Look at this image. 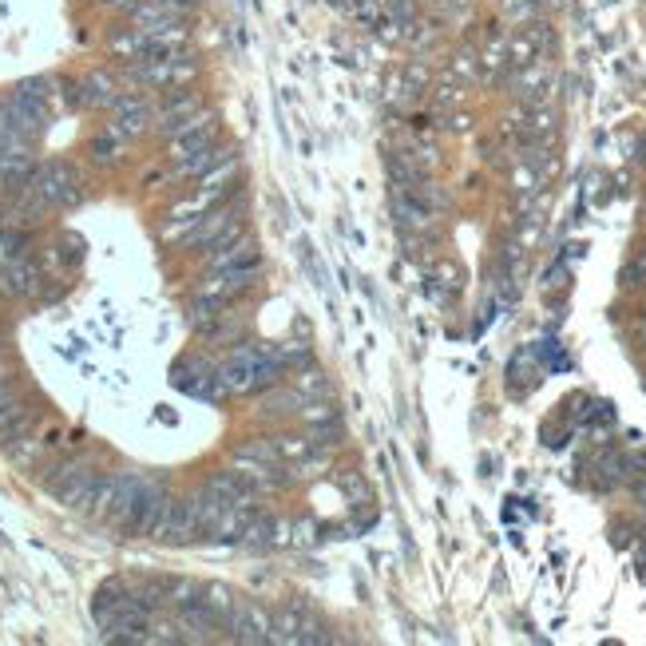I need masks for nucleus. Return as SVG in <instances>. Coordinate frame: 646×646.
I'll return each mask as SVG.
<instances>
[{
  "instance_id": "6e6552de",
  "label": "nucleus",
  "mask_w": 646,
  "mask_h": 646,
  "mask_svg": "<svg viewBox=\"0 0 646 646\" xmlns=\"http://www.w3.org/2000/svg\"><path fill=\"white\" fill-rule=\"evenodd\" d=\"M218 119L215 123H207V127H199V131H191V135H183V139H171L167 143V159L179 167V163H187L191 155H199V151H207V147H218Z\"/></svg>"
},
{
  "instance_id": "2eb2a0df",
  "label": "nucleus",
  "mask_w": 646,
  "mask_h": 646,
  "mask_svg": "<svg viewBox=\"0 0 646 646\" xmlns=\"http://www.w3.org/2000/svg\"><path fill=\"white\" fill-rule=\"evenodd\" d=\"M333 484H341L353 500H365V496H369V488H365V480H361L357 472H337V476H333Z\"/></svg>"
},
{
  "instance_id": "f03ea898",
  "label": "nucleus",
  "mask_w": 646,
  "mask_h": 646,
  "mask_svg": "<svg viewBox=\"0 0 646 646\" xmlns=\"http://www.w3.org/2000/svg\"><path fill=\"white\" fill-rule=\"evenodd\" d=\"M171 500H175V496H167V488H163L159 480H147L143 492L135 496V504H131V512H127V520H123L119 532H123V536H135V539H155L163 516H167V508H171Z\"/></svg>"
},
{
  "instance_id": "39448f33",
  "label": "nucleus",
  "mask_w": 646,
  "mask_h": 646,
  "mask_svg": "<svg viewBox=\"0 0 646 646\" xmlns=\"http://www.w3.org/2000/svg\"><path fill=\"white\" fill-rule=\"evenodd\" d=\"M230 643H246V646H258V643H270V611L254 599H238L234 607V619H230Z\"/></svg>"
},
{
  "instance_id": "7ed1b4c3",
  "label": "nucleus",
  "mask_w": 646,
  "mask_h": 646,
  "mask_svg": "<svg viewBox=\"0 0 646 646\" xmlns=\"http://www.w3.org/2000/svg\"><path fill=\"white\" fill-rule=\"evenodd\" d=\"M238 234H242V211L230 207V203H218V207H211L207 215L191 226L183 246H191V250H218V246L234 242Z\"/></svg>"
},
{
  "instance_id": "4468645a",
  "label": "nucleus",
  "mask_w": 646,
  "mask_h": 646,
  "mask_svg": "<svg viewBox=\"0 0 646 646\" xmlns=\"http://www.w3.org/2000/svg\"><path fill=\"white\" fill-rule=\"evenodd\" d=\"M290 385H294V389H298L306 401H322V397H329V381H325V373H318V369H310V373L302 369V373H298Z\"/></svg>"
},
{
  "instance_id": "f8f14e48",
  "label": "nucleus",
  "mask_w": 646,
  "mask_h": 646,
  "mask_svg": "<svg viewBox=\"0 0 646 646\" xmlns=\"http://www.w3.org/2000/svg\"><path fill=\"white\" fill-rule=\"evenodd\" d=\"M226 155H234V151H230V147H207V151L191 155L187 163H179V167H175V175H179V179H203V175H207L215 163H222Z\"/></svg>"
},
{
  "instance_id": "0eeeda50",
  "label": "nucleus",
  "mask_w": 646,
  "mask_h": 646,
  "mask_svg": "<svg viewBox=\"0 0 646 646\" xmlns=\"http://www.w3.org/2000/svg\"><path fill=\"white\" fill-rule=\"evenodd\" d=\"M203 488H211L226 508H254V504H258V488H254L242 472H215Z\"/></svg>"
},
{
  "instance_id": "423d86ee",
  "label": "nucleus",
  "mask_w": 646,
  "mask_h": 646,
  "mask_svg": "<svg viewBox=\"0 0 646 646\" xmlns=\"http://www.w3.org/2000/svg\"><path fill=\"white\" fill-rule=\"evenodd\" d=\"M100 484H104V472L88 460L60 492H56V500L64 504V508H72V512H92V504H96V492H100Z\"/></svg>"
},
{
  "instance_id": "20e7f679",
  "label": "nucleus",
  "mask_w": 646,
  "mask_h": 646,
  "mask_svg": "<svg viewBox=\"0 0 646 646\" xmlns=\"http://www.w3.org/2000/svg\"><path fill=\"white\" fill-rule=\"evenodd\" d=\"M44 290V270L28 254H12L0 266V298H36Z\"/></svg>"
},
{
  "instance_id": "1a4fd4ad",
  "label": "nucleus",
  "mask_w": 646,
  "mask_h": 646,
  "mask_svg": "<svg viewBox=\"0 0 646 646\" xmlns=\"http://www.w3.org/2000/svg\"><path fill=\"white\" fill-rule=\"evenodd\" d=\"M123 147H127V135H123L115 123H104V127L88 139V155H92L96 167H115L119 155H123Z\"/></svg>"
},
{
  "instance_id": "9d476101",
  "label": "nucleus",
  "mask_w": 646,
  "mask_h": 646,
  "mask_svg": "<svg viewBox=\"0 0 646 646\" xmlns=\"http://www.w3.org/2000/svg\"><path fill=\"white\" fill-rule=\"evenodd\" d=\"M238 266H258V242L254 238H234V242L211 250V270H238Z\"/></svg>"
},
{
  "instance_id": "ddd939ff",
  "label": "nucleus",
  "mask_w": 646,
  "mask_h": 646,
  "mask_svg": "<svg viewBox=\"0 0 646 646\" xmlns=\"http://www.w3.org/2000/svg\"><path fill=\"white\" fill-rule=\"evenodd\" d=\"M211 373H215V369H207L203 361H195V357H187V361H179V369H175V385L199 397V393H203V385L211 381Z\"/></svg>"
},
{
  "instance_id": "f257e3e1",
  "label": "nucleus",
  "mask_w": 646,
  "mask_h": 646,
  "mask_svg": "<svg viewBox=\"0 0 646 646\" xmlns=\"http://www.w3.org/2000/svg\"><path fill=\"white\" fill-rule=\"evenodd\" d=\"M28 187H32L52 211L80 207V199H84V179H80V171H76L68 159H44V163H36L32 175H28Z\"/></svg>"
},
{
  "instance_id": "dca6fc26",
  "label": "nucleus",
  "mask_w": 646,
  "mask_h": 646,
  "mask_svg": "<svg viewBox=\"0 0 646 646\" xmlns=\"http://www.w3.org/2000/svg\"><path fill=\"white\" fill-rule=\"evenodd\" d=\"M639 496H643V504H646V484H639Z\"/></svg>"
},
{
  "instance_id": "9b49d317",
  "label": "nucleus",
  "mask_w": 646,
  "mask_h": 646,
  "mask_svg": "<svg viewBox=\"0 0 646 646\" xmlns=\"http://www.w3.org/2000/svg\"><path fill=\"white\" fill-rule=\"evenodd\" d=\"M302 405H306V397H302L294 385H286V389H278V393L262 397L258 417H290V413H302Z\"/></svg>"
}]
</instances>
